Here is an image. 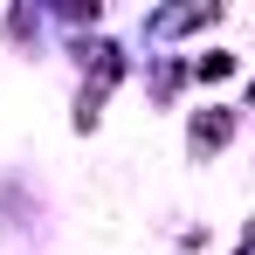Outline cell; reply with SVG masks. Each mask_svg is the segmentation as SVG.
<instances>
[{
    "instance_id": "7a4b0ae2",
    "label": "cell",
    "mask_w": 255,
    "mask_h": 255,
    "mask_svg": "<svg viewBox=\"0 0 255 255\" xmlns=\"http://www.w3.org/2000/svg\"><path fill=\"white\" fill-rule=\"evenodd\" d=\"M200 76H235V55H200Z\"/></svg>"
},
{
    "instance_id": "6da1fadb",
    "label": "cell",
    "mask_w": 255,
    "mask_h": 255,
    "mask_svg": "<svg viewBox=\"0 0 255 255\" xmlns=\"http://www.w3.org/2000/svg\"><path fill=\"white\" fill-rule=\"evenodd\" d=\"M228 131H235V111H207V118H193V145L214 152V145H228Z\"/></svg>"
},
{
    "instance_id": "3957f363",
    "label": "cell",
    "mask_w": 255,
    "mask_h": 255,
    "mask_svg": "<svg viewBox=\"0 0 255 255\" xmlns=\"http://www.w3.org/2000/svg\"><path fill=\"white\" fill-rule=\"evenodd\" d=\"M242 255H249V249H242Z\"/></svg>"
}]
</instances>
